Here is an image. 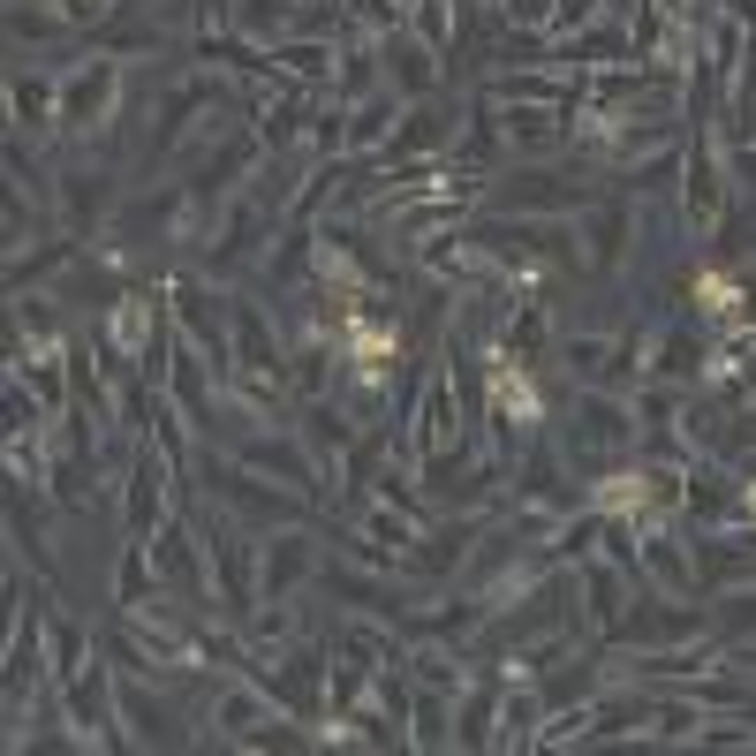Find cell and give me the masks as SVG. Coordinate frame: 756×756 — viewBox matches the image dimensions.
<instances>
[{
  "label": "cell",
  "mask_w": 756,
  "mask_h": 756,
  "mask_svg": "<svg viewBox=\"0 0 756 756\" xmlns=\"http://www.w3.org/2000/svg\"><path fill=\"white\" fill-rule=\"evenodd\" d=\"M598 499H605V507H643V484H605Z\"/></svg>",
  "instance_id": "2"
},
{
  "label": "cell",
  "mask_w": 756,
  "mask_h": 756,
  "mask_svg": "<svg viewBox=\"0 0 756 756\" xmlns=\"http://www.w3.org/2000/svg\"><path fill=\"white\" fill-rule=\"evenodd\" d=\"M704 303H711V310H726V303H734V288H726L719 273H704Z\"/></svg>",
  "instance_id": "3"
},
{
  "label": "cell",
  "mask_w": 756,
  "mask_h": 756,
  "mask_svg": "<svg viewBox=\"0 0 756 756\" xmlns=\"http://www.w3.org/2000/svg\"><path fill=\"white\" fill-rule=\"evenodd\" d=\"M492 401H499V409H515V416H537V394H530V378H522V371H499L492 378Z\"/></svg>",
  "instance_id": "1"
},
{
  "label": "cell",
  "mask_w": 756,
  "mask_h": 756,
  "mask_svg": "<svg viewBox=\"0 0 756 756\" xmlns=\"http://www.w3.org/2000/svg\"><path fill=\"white\" fill-rule=\"evenodd\" d=\"M749 515H756V484H749Z\"/></svg>",
  "instance_id": "4"
}]
</instances>
